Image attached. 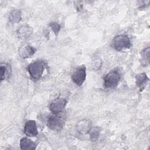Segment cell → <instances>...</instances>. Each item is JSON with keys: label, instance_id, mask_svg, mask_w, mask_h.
<instances>
[{"label": "cell", "instance_id": "5b68a950", "mask_svg": "<svg viewBox=\"0 0 150 150\" xmlns=\"http://www.w3.org/2000/svg\"><path fill=\"white\" fill-rule=\"evenodd\" d=\"M86 77V67L82 65L78 67L72 73L71 79L78 86H81L85 81Z\"/></svg>", "mask_w": 150, "mask_h": 150}, {"label": "cell", "instance_id": "7c38bea8", "mask_svg": "<svg viewBox=\"0 0 150 150\" xmlns=\"http://www.w3.org/2000/svg\"><path fill=\"white\" fill-rule=\"evenodd\" d=\"M1 71V80L3 81L4 80L8 79L12 72V69L11 66L7 63H2L1 64L0 68Z\"/></svg>", "mask_w": 150, "mask_h": 150}, {"label": "cell", "instance_id": "5bb4252c", "mask_svg": "<svg viewBox=\"0 0 150 150\" xmlns=\"http://www.w3.org/2000/svg\"><path fill=\"white\" fill-rule=\"evenodd\" d=\"M90 122L88 121L87 120H83L79 122L77 125V128L79 132L86 134L88 133L90 129Z\"/></svg>", "mask_w": 150, "mask_h": 150}, {"label": "cell", "instance_id": "30bf717a", "mask_svg": "<svg viewBox=\"0 0 150 150\" xmlns=\"http://www.w3.org/2000/svg\"><path fill=\"white\" fill-rule=\"evenodd\" d=\"M148 81L149 79L145 73L138 74L135 76V84L140 89V91L144 90Z\"/></svg>", "mask_w": 150, "mask_h": 150}, {"label": "cell", "instance_id": "7a4b0ae2", "mask_svg": "<svg viewBox=\"0 0 150 150\" xmlns=\"http://www.w3.org/2000/svg\"><path fill=\"white\" fill-rule=\"evenodd\" d=\"M121 78V74L118 68L111 70L104 78V86L105 88L108 89L115 88L119 84Z\"/></svg>", "mask_w": 150, "mask_h": 150}, {"label": "cell", "instance_id": "8992f818", "mask_svg": "<svg viewBox=\"0 0 150 150\" xmlns=\"http://www.w3.org/2000/svg\"><path fill=\"white\" fill-rule=\"evenodd\" d=\"M67 104V100L59 97L53 100L50 104L49 109L53 114H59L63 111Z\"/></svg>", "mask_w": 150, "mask_h": 150}, {"label": "cell", "instance_id": "6da1fadb", "mask_svg": "<svg viewBox=\"0 0 150 150\" xmlns=\"http://www.w3.org/2000/svg\"><path fill=\"white\" fill-rule=\"evenodd\" d=\"M46 66L47 63L45 60L38 59L28 65L27 71L32 79L38 80L42 77Z\"/></svg>", "mask_w": 150, "mask_h": 150}, {"label": "cell", "instance_id": "8fae6325", "mask_svg": "<svg viewBox=\"0 0 150 150\" xmlns=\"http://www.w3.org/2000/svg\"><path fill=\"white\" fill-rule=\"evenodd\" d=\"M20 148L22 150H33L36 148V144L28 138H23L20 141Z\"/></svg>", "mask_w": 150, "mask_h": 150}, {"label": "cell", "instance_id": "ac0fdd59", "mask_svg": "<svg viewBox=\"0 0 150 150\" xmlns=\"http://www.w3.org/2000/svg\"><path fill=\"white\" fill-rule=\"evenodd\" d=\"M93 67L96 70H99L102 66V61L100 58H96L93 61Z\"/></svg>", "mask_w": 150, "mask_h": 150}, {"label": "cell", "instance_id": "3957f363", "mask_svg": "<svg viewBox=\"0 0 150 150\" xmlns=\"http://www.w3.org/2000/svg\"><path fill=\"white\" fill-rule=\"evenodd\" d=\"M112 47L117 51L129 49L131 43L129 38L127 35H119L114 37L111 42Z\"/></svg>", "mask_w": 150, "mask_h": 150}, {"label": "cell", "instance_id": "2e32d148", "mask_svg": "<svg viewBox=\"0 0 150 150\" xmlns=\"http://www.w3.org/2000/svg\"><path fill=\"white\" fill-rule=\"evenodd\" d=\"M141 55L142 57V64L144 66L148 64L149 63V47H147L142 50Z\"/></svg>", "mask_w": 150, "mask_h": 150}, {"label": "cell", "instance_id": "9a60e30c", "mask_svg": "<svg viewBox=\"0 0 150 150\" xmlns=\"http://www.w3.org/2000/svg\"><path fill=\"white\" fill-rule=\"evenodd\" d=\"M101 128L98 127H95L92 128H90L88 133L90 135V138L92 141H96L100 134Z\"/></svg>", "mask_w": 150, "mask_h": 150}, {"label": "cell", "instance_id": "ba28073f", "mask_svg": "<svg viewBox=\"0 0 150 150\" xmlns=\"http://www.w3.org/2000/svg\"><path fill=\"white\" fill-rule=\"evenodd\" d=\"M36 49L33 46L29 45H23L19 49V54L23 59L32 57L36 52Z\"/></svg>", "mask_w": 150, "mask_h": 150}, {"label": "cell", "instance_id": "9c48e42d", "mask_svg": "<svg viewBox=\"0 0 150 150\" xmlns=\"http://www.w3.org/2000/svg\"><path fill=\"white\" fill-rule=\"evenodd\" d=\"M33 32V30L30 26L27 24L21 26L17 30V34L19 39L22 40L28 39Z\"/></svg>", "mask_w": 150, "mask_h": 150}, {"label": "cell", "instance_id": "277c9868", "mask_svg": "<svg viewBox=\"0 0 150 150\" xmlns=\"http://www.w3.org/2000/svg\"><path fill=\"white\" fill-rule=\"evenodd\" d=\"M65 123L64 118L59 114H53L50 115L46 122L47 126L52 130L60 131L64 127Z\"/></svg>", "mask_w": 150, "mask_h": 150}, {"label": "cell", "instance_id": "e0dca14e", "mask_svg": "<svg viewBox=\"0 0 150 150\" xmlns=\"http://www.w3.org/2000/svg\"><path fill=\"white\" fill-rule=\"evenodd\" d=\"M49 26L51 28V29L54 32V33L56 35H57L58 34V33L59 32V31L60 30V28H61V26H60V24L58 23L57 22H51L49 24Z\"/></svg>", "mask_w": 150, "mask_h": 150}, {"label": "cell", "instance_id": "4fadbf2b", "mask_svg": "<svg viewBox=\"0 0 150 150\" xmlns=\"http://www.w3.org/2000/svg\"><path fill=\"white\" fill-rule=\"evenodd\" d=\"M10 22L16 23L22 20V12L19 9H15L12 11L9 16Z\"/></svg>", "mask_w": 150, "mask_h": 150}, {"label": "cell", "instance_id": "52a82bcc", "mask_svg": "<svg viewBox=\"0 0 150 150\" xmlns=\"http://www.w3.org/2000/svg\"><path fill=\"white\" fill-rule=\"evenodd\" d=\"M24 133L30 137H36L38 134L37 125L35 120H30L26 122L24 126Z\"/></svg>", "mask_w": 150, "mask_h": 150}]
</instances>
